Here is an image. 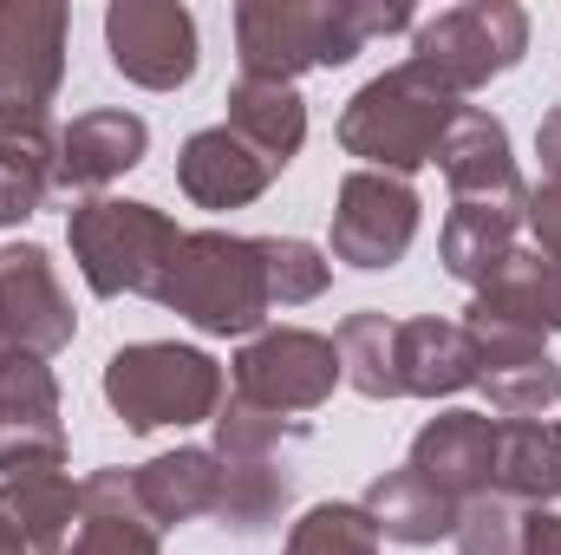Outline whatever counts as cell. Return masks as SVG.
<instances>
[{"mask_svg":"<svg viewBox=\"0 0 561 555\" xmlns=\"http://www.w3.org/2000/svg\"><path fill=\"white\" fill-rule=\"evenodd\" d=\"M229 132L242 144H255L275 170H287L307 144V99L294 86H268V79H236L229 86Z\"/></svg>","mask_w":561,"mask_h":555,"instance_id":"26","label":"cell"},{"mask_svg":"<svg viewBox=\"0 0 561 555\" xmlns=\"http://www.w3.org/2000/svg\"><path fill=\"white\" fill-rule=\"evenodd\" d=\"M424 484H437L450 503H470L496 490V418L490 412H437L412 438V457Z\"/></svg>","mask_w":561,"mask_h":555,"instance_id":"16","label":"cell"},{"mask_svg":"<svg viewBox=\"0 0 561 555\" xmlns=\"http://www.w3.org/2000/svg\"><path fill=\"white\" fill-rule=\"evenodd\" d=\"M0 360H7V353H0Z\"/></svg>","mask_w":561,"mask_h":555,"instance_id":"37","label":"cell"},{"mask_svg":"<svg viewBox=\"0 0 561 555\" xmlns=\"http://www.w3.org/2000/svg\"><path fill=\"white\" fill-rule=\"evenodd\" d=\"M516 249H523V209L516 203H450L437 256H444V269L463 281L470 294L496 275Z\"/></svg>","mask_w":561,"mask_h":555,"instance_id":"23","label":"cell"},{"mask_svg":"<svg viewBox=\"0 0 561 555\" xmlns=\"http://www.w3.org/2000/svg\"><path fill=\"white\" fill-rule=\"evenodd\" d=\"M280 555H379V530L366 523L359 503H313L294 530Z\"/></svg>","mask_w":561,"mask_h":555,"instance_id":"30","label":"cell"},{"mask_svg":"<svg viewBox=\"0 0 561 555\" xmlns=\"http://www.w3.org/2000/svg\"><path fill=\"white\" fill-rule=\"evenodd\" d=\"M536 157H542V177L561 183V112L542 118V132H536Z\"/></svg>","mask_w":561,"mask_h":555,"instance_id":"35","label":"cell"},{"mask_svg":"<svg viewBox=\"0 0 561 555\" xmlns=\"http://www.w3.org/2000/svg\"><path fill=\"white\" fill-rule=\"evenodd\" d=\"M59 555H163V530L150 523L131 471L105 464L79 477V523Z\"/></svg>","mask_w":561,"mask_h":555,"instance_id":"15","label":"cell"},{"mask_svg":"<svg viewBox=\"0 0 561 555\" xmlns=\"http://www.w3.org/2000/svg\"><path fill=\"white\" fill-rule=\"evenodd\" d=\"M419 190L405 177H386V170H353L340 190H333V262L359 269V275H379V269H399L419 242Z\"/></svg>","mask_w":561,"mask_h":555,"instance_id":"8","label":"cell"},{"mask_svg":"<svg viewBox=\"0 0 561 555\" xmlns=\"http://www.w3.org/2000/svg\"><path fill=\"white\" fill-rule=\"evenodd\" d=\"M229 399L222 366L203 347L176 340H131L105 360V406L125 418V431H163V424H209Z\"/></svg>","mask_w":561,"mask_h":555,"instance_id":"5","label":"cell"},{"mask_svg":"<svg viewBox=\"0 0 561 555\" xmlns=\"http://www.w3.org/2000/svg\"><path fill=\"white\" fill-rule=\"evenodd\" d=\"M66 242H72V262H79V275H85V287L99 301H118V294H150L157 301L183 229L157 203L85 196L66 216Z\"/></svg>","mask_w":561,"mask_h":555,"instance_id":"4","label":"cell"},{"mask_svg":"<svg viewBox=\"0 0 561 555\" xmlns=\"http://www.w3.org/2000/svg\"><path fill=\"white\" fill-rule=\"evenodd\" d=\"M105 53L112 72L144 92H176L203 66L196 13L183 0H112L105 7Z\"/></svg>","mask_w":561,"mask_h":555,"instance_id":"9","label":"cell"},{"mask_svg":"<svg viewBox=\"0 0 561 555\" xmlns=\"http://www.w3.org/2000/svg\"><path fill=\"white\" fill-rule=\"evenodd\" d=\"M399 360H405V399H450L477 386V340L463 333V320H437V314L405 320Z\"/></svg>","mask_w":561,"mask_h":555,"instance_id":"25","label":"cell"},{"mask_svg":"<svg viewBox=\"0 0 561 555\" xmlns=\"http://www.w3.org/2000/svg\"><path fill=\"white\" fill-rule=\"evenodd\" d=\"M280 170L255 150L242 144L229 125H209V132H190L183 150H176V183L196 209H249L255 196H268Z\"/></svg>","mask_w":561,"mask_h":555,"instance_id":"17","label":"cell"},{"mask_svg":"<svg viewBox=\"0 0 561 555\" xmlns=\"http://www.w3.org/2000/svg\"><path fill=\"white\" fill-rule=\"evenodd\" d=\"M463 327L470 333L496 327V333H523V340L549 347V333H561V262L536 256V249H516L496 275L470 294Z\"/></svg>","mask_w":561,"mask_h":555,"instance_id":"12","label":"cell"},{"mask_svg":"<svg viewBox=\"0 0 561 555\" xmlns=\"http://www.w3.org/2000/svg\"><path fill=\"white\" fill-rule=\"evenodd\" d=\"M340 347L333 333H313V327H262L242 353H236V373H229V393L249 399V406H268V412H320L340 386Z\"/></svg>","mask_w":561,"mask_h":555,"instance_id":"7","label":"cell"},{"mask_svg":"<svg viewBox=\"0 0 561 555\" xmlns=\"http://www.w3.org/2000/svg\"><path fill=\"white\" fill-rule=\"evenodd\" d=\"M79 314L59 287V269L39 242H7L0 249V353H33L53 360L72 347Z\"/></svg>","mask_w":561,"mask_h":555,"instance_id":"10","label":"cell"},{"mask_svg":"<svg viewBox=\"0 0 561 555\" xmlns=\"http://www.w3.org/2000/svg\"><path fill=\"white\" fill-rule=\"evenodd\" d=\"M457 112H463V99L450 86H437L419 59H399V66H386L379 79H366L346 99L340 144L366 170H386V177H405L412 183V170L437 163L444 132L457 125Z\"/></svg>","mask_w":561,"mask_h":555,"instance_id":"2","label":"cell"},{"mask_svg":"<svg viewBox=\"0 0 561 555\" xmlns=\"http://www.w3.org/2000/svg\"><path fill=\"white\" fill-rule=\"evenodd\" d=\"M216 457H280V444H300L307 438V418H287V412H268V406H249V399H222L216 406Z\"/></svg>","mask_w":561,"mask_h":555,"instance_id":"29","label":"cell"},{"mask_svg":"<svg viewBox=\"0 0 561 555\" xmlns=\"http://www.w3.org/2000/svg\"><path fill=\"white\" fill-rule=\"evenodd\" d=\"M0 555H39V550H33V543H26V536H20V530L0 517Z\"/></svg>","mask_w":561,"mask_h":555,"instance_id":"36","label":"cell"},{"mask_svg":"<svg viewBox=\"0 0 561 555\" xmlns=\"http://www.w3.org/2000/svg\"><path fill=\"white\" fill-rule=\"evenodd\" d=\"M150 150V125L138 112H79L59 125V190H105L125 170H138Z\"/></svg>","mask_w":561,"mask_h":555,"instance_id":"19","label":"cell"},{"mask_svg":"<svg viewBox=\"0 0 561 555\" xmlns=\"http://www.w3.org/2000/svg\"><path fill=\"white\" fill-rule=\"evenodd\" d=\"M59 190V125L46 105L0 99V229H20L39 216V203Z\"/></svg>","mask_w":561,"mask_h":555,"instance_id":"13","label":"cell"},{"mask_svg":"<svg viewBox=\"0 0 561 555\" xmlns=\"http://www.w3.org/2000/svg\"><path fill=\"white\" fill-rule=\"evenodd\" d=\"M523 555H561V510H523Z\"/></svg>","mask_w":561,"mask_h":555,"instance_id":"34","label":"cell"},{"mask_svg":"<svg viewBox=\"0 0 561 555\" xmlns=\"http://www.w3.org/2000/svg\"><path fill=\"white\" fill-rule=\"evenodd\" d=\"M0 517L39 555H59L79 523V484L66 464H13L0 471Z\"/></svg>","mask_w":561,"mask_h":555,"instance_id":"21","label":"cell"},{"mask_svg":"<svg viewBox=\"0 0 561 555\" xmlns=\"http://www.w3.org/2000/svg\"><path fill=\"white\" fill-rule=\"evenodd\" d=\"M470 340H477V386H483V399L503 418H542L561 399V366L549 360L542 340L496 333V327H483Z\"/></svg>","mask_w":561,"mask_h":555,"instance_id":"18","label":"cell"},{"mask_svg":"<svg viewBox=\"0 0 561 555\" xmlns=\"http://www.w3.org/2000/svg\"><path fill=\"white\" fill-rule=\"evenodd\" d=\"M412 26L419 13L405 0H242L236 59H242V79L294 86L300 72L353 66L373 39H392Z\"/></svg>","mask_w":561,"mask_h":555,"instance_id":"1","label":"cell"},{"mask_svg":"<svg viewBox=\"0 0 561 555\" xmlns=\"http://www.w3.org/2000/svg\"><path fill=\"white\" fill-rule=\"evenodd\" d=\"M523 229L536 236V256L561 262V183L529 190V203H523Z\"/></svg>","mask_w":561,"mask_h":555,"instance_id":"33","label":"cell"},{"mask_svg":"<svg viewBox=\"0 0 561 555\" xmlns=\"http://www.w3.org/2000/svg\"><path fill=\"white\" fill-rule=\"evenodd\" d=\"M529 53V13L516 0H463L412 26V59L457 99L516 72Z\"/></svg>","mask_w":561,"mask_h":555,"instance_id":"6","label":"cell"},{"mask_svg":"<svg viewBox=\"0 0 561 555\" xmlns=\"http://www.w3.org/2000/svg\"><path fill=\"white\" fill-rule=\"evenodd\" d=\"M294 510V477L280 457H222V497H216V530L262 536Z\"/></svg>","mask_w":561,"mask_h":555,"instance_id":"28","label":"cell"},{"mask_svg":"<svg viewBox=\"0 0 561 555\" xmlns=\"http://www.w3.org/2000/svg\"><path fill=\"white\" fill-rule=\"evenodd\" d=\"M138 477V497L150 510L157 530H176V523H196V517H216V497H222V457L209 444H176L163 457H150L131 471Z\"/></svg>","mask_w":561,"mask_h":555,"instance_id":"22","label":"cell"},{"mask_svg":"<svg viewBox=\"0 0 561 555\" xmlns=\"http://www.w3.org/2000/svg\"><path fill=\"white\" fill-rule=\"evenodd\" d=\"M262 269H268V301L275 307H307L333 281V262L300 236H262Z\"/></svg>","mask_w":561,"mask_h":555,"instance_id":"31","label":"cell"},{"mask_svg":"<svg viewBox=\"0 0 561 555\" xmlns=\"http://www.w3.org/2000/svg\"><path fill=\"white\" fill-rule=\"evenodd\" d=\"M437 170L450 183L457 203H529V183L516 170V150H510V125L463 105L457 125L444 132V150H437Z\"/></svg>","mask_w":561,"mask_h":555,"instance_id":"14","label":"cell"},{"mask_svg":"<svg viewBox=\"0 0 561 555\" xmlns=\"http://www.w3.org/2000/svg\"><path fill=\"white\" fill-rule=\"evenodd\" d=\"M457 555H523V503L483 490L457 510V530H450Z\"/></svg>","mask_w":561,"mask_h":555,"instance_id":"32","label":"cell"},{"mask_svg":"<svg viewBox=\"0 0 561 555\" xmlns=\"http://www.w3.org/2000/svg\"><path fill=\"white\" fill-rule=\"evenodd\" d=\"M359 510H366V523L379 530V543L431 550V543H444V536L457 530V510H463V503H450L437 484H424L412 464H399V471H386V477L366 484Z\"/></svg>","mask_w":561,"mask_h":555,"instance_id":"20","label":"cell"},{"mask_svg":"<svg viewBox=\"0 0 561 555\" xmlns=\"http://www.w3.org/2000/svg\"><path fill=\"white\" fill-rule=\"evenodd\" d=\"M157 307L183 314L196 333L216 340H255L262 320L275 314L268 301V269H262V236L236 229H183L170 275L157 287Z\"/></svg>","mask_w":561,"mask_h":555,"instance_id":"3","label":"cell"},{"mask_svg":"<svg viewBox=\"0 0 561 555\" xmlns=\"http://www.w3.org/2000/svg\"><path fill=\"white\" fill-rule=\"evenodd\" d=\"M399 327L379 307H359L340 320L333 347H340V373L359 399H405V360H399Z\"/></svg>","mask_w":561,"mask_h":555,"instance_id":"27","label":"cell"},{"mask_svg":"<svg viewBox=\"0 0 561 555\" xmlns=\"http://www.w3.org/2000/svg\"><path fill=\"white\" fill-rule=\"evenodd\" d=\"M496 497H510L523 510L561 503V424L496 418Z\"/></svg>","mask_w":561,"mask_h":555,"instance_id":"24","label":"cell"},{"mask_svg":"<svg viewBox=\"0 0 561 555\" xmlns=\"http://www.w3.org/2000/svg\"><path fill=\"white\" fill-rule=\"evenodd\" d=\"M72 13L59 0H0V99L53 105L66 79Z\"/></svg>","mask_w":561,"mask_h":555,"instance_id":"11","label":"cell"}]
</instances>
